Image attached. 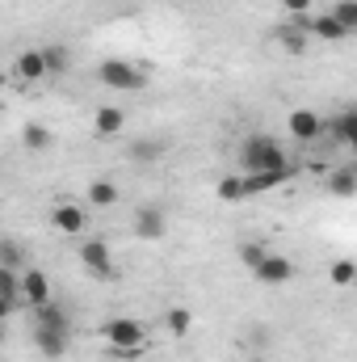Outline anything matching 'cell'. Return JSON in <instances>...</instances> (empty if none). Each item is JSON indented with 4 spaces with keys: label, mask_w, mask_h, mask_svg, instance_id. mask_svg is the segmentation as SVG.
I'll return each instance as SVG.
<instances>
[{
    "label": "cell",
    "mask_w": 357,
    "mask_h": 362,
    "mask_svg": "<svg viewBox=\"0 0 357 362\" xmlns=\"http://www.w3.org/2000/svg\"><path fill=\"white\" fill-rule=\"evenodd\" d=\"M72 341V329H51V325H34V346L42 358H63Z\"/></svg>",
    "instance_id": "obj_7"
},
{
    "label": "cell",
    "mask_w": 357,
    "mask_h": 362,
    "mask_svg": "<svg viewBox=\"0 0 357 362\" xmlns=\"http://www.w3.org/2000/svg\"><path fill=\"white\" fill-rule=\"evenodd\" d=\"M0 299L21 303V274L17 270H4V266H0Z\"/></svg>",
    "instance_id": "obj_23"
},
{
    "label": "cell",
    "mask_w": 357,
    "mask_h": 362,
    "mask_svg": "<svg viewBox=\"0 0 357 362\" xmlns=\"http://www.w3.org/2000/svg\"><path fill=\"white\" fill-rule=\"evenodd\" d=\"M219 198H223V202H240V198H244L240 177H223V181H219Z\"/></svg>",
    "instance_id": "obj_29"
},
{
    "label": "cell",
    "mask_w": 357,
    "mask_h": 362,
    "mask_svg": "<svg viewBox=\"0 0 357 362\" xmlns=\"http://www.w3.org/2000/svg\"><path fill=\"white\" fill-rule=\"evenodd\" d=\"M290 135H294L298 144H315V139L324 135V118H320L315 110H294V114H290Z\"/></svg>",
    "instance_id": "obj_11"
},
{
    "label": "cell",
    "mask_w": 357,
    "mask_h": 362,
    "mask_svg": "<svg viewBox=\"0 0 357 362\" xmlns=\"http://www.w3.org/2000/svg\"><path fill=\"white\" fill-rule=\"evenodd\" d=\"M21 303H30V308H42V303H51V278L42 270H21Z\"/></svg>",
    "instance_id": "obj_8"
},
{
    "label": "cell",
    "mask_w": 357,
    "mask_h": 362,
    "mask_svg": "<svg viewBox=\"0 0 357 362\" xmlns=\"http://www.w3.org/2000/svg\"><path fill=\"white\" fill-rule=\"evenodd\" d=\"M164 325H169V333H173V337H185V333H189V325H193V316H189V308H173V312L164 316Z\"/></svg>",
    "instance_id": "obj_25"
},
{
    "label": "cell",
    "mask_w": 357,
    "mask_h": 362,
    "mask_svg": "<svg viewBox=\"0 0 357 362\" xmlns=\"http://www.w3.org/2000/svg\"><path fill=\"white\" fill-rule=\"evenodd\" d=\"M307 30H311L315 38H324V42H345V38H349V30H345L332 13H315V17H307Z\"/></svg>",
    "instance_id": "obj_13"
},
{
    "label": "cell",
    "mask_w": 357,
    "mask_h": 362,
    "mask_svg": "<svg viewBox=\"0 0 357 362\" xmlns=\"http://www.w3.org/2000/svg\"><path fill=\"white\" fill-rule=\"evenodd\" d=\"M290 181V169H269V173H244L240 185H244V198H253V194H273V189H282Z\"/></svg>",
    "instance_id": "obj_10"
},
{
    "label": "cell",
    "mask_w": 357,
    "mask_h": 362,
    "mask_svg": "<svg viewBox=\"0 0 357 362\" xmlns=\"http://www.w3.org/2000/svg\"><path fill=\"white\" fill-rule=\"evenodd\" d=\"M21 148H25V152H34V156H42V152H51V148H55V131H51V127H42V122H30V127H21Z\"/></svg>",
    "instance_id": "obj_14"
},
{
    "label": "cell",
    "mask_w": 357,
    "mask_h": 362,
    "mask_svg": "<svg viewBox=\"0 0 357 362\" xmlns=\"http://www.w3.org/2000/svg\"><path fill=\"white\" fill-rule=\"evenodd\" d=\"M240 165L244 173H269V169H290L286 165V148L273 135H248L240 144Z\"/></svg>",
    "instance_id": "obj_1"
},
{
    "label": "cell",
    "mask_w": 357,
    "mask_h": 362,
    "mask_svg": "<svg viewBox=\"0 0 357 362\" xmlns=\"http://www.w3.org/2000/svg\"><path fill=\"white\" fill-rule=\"evenodd\" d=\"M332 139L345 144V148H353L357 144V110H341V114L332 118Z\"/></svg>",
    "instance_id": "obj_18"
},
{
    "label": "cell",
    "mask_w": 357,
    "mask_h": 362,
    "mask_svg": "<svg viewBox=\"0 0 357 362\" xmlns=\"http://www.w3.org/2000/svg\"><path fill=\"white\" fill-rule=\"evenodd\" d=\"M34 325H51V329H72V320H68V312H63L59 303H42V308H34Z\"/></svg>",
    "instance_id": "obj_21"
},
{
    "label": "cell",
    "mask_w": 357,
    "mask_h": 362,
    "mask_svg": "<svg viewBox=\"0 0 357 362\" xmlns=\"http://www.w3.org/2000/svg\"><path fill=\"white\" fill-rule=\"evenodd\" d=\"M80 266L92 274V278H114V253L105 240H85L80 245Z\"/></svg>",
    "instance_id": "obj_6"
},
{
    "label": "cell",
    "mask_w": 357,
    "mask_h": 362,
    "mask_svg": "<svg viewBox=\"0 0 357 362\" xmlns=\"http://www.w3.org/2000/svg\"><path fill=\"white\" fill-rule=\"evenodd\" d=\"M122 127H126V114H122V105H101L97 114H92V131L97 135H122Z\"/></svg>",
    "instance_id": "obj_15"
},
{
    "label": "cell",
    "mask_w": 357,
    "mask_h": 362,
    "mask_svg": "<svg viewBox=\"0 0 357 362\" xmlns=\"http://www.w3.org/2000/svg\"><path fill=\"white\" fill-rule=\"evenodd\" d=\"M51 223L63 236H80V232H89V211L80 202H55L51 206Z\"/></svg>",
    "instance_id": "obj_4"
},
{
    "label": "cell",
    "mask_w": 357,
    "mask_h": 362,
    "mask_svg": "<svg viewBox=\"0 0 357 362\" xmlns=\"http://www.w3.org/2000/svg\"><path fill=\"white\" fill-rule=\"evenodd\" d=\"M282 8H286V13H294V17H303V13L311 8V0H282Z\"/></svg>",
    "instance_id": "obj_30"
},
{
    "label": "cell",
    "mask_w": 357,
    "mask_h": 362,
    "mask_svg": "<svg viewBox=\"0 0 357 362\" xmlns=\"http://www.w3.org/2000/svg\"><path fill=\"white\" fill-rule=\"evenodd\" d=\"M13 76H17V85H38V81H47L42 51H38V47L21 51V55H17V64H13Z\"/></svg>",
    "instance_id": "obj_9"
},
{
    "label": "cell",
    "mask_w": 357,
    "mask_h": 362,
    "mask_svg": "<svg viewBox=\"0 0 357 362\" xmlns=\"http://www.w3.org/2000/svg\"><path fill=\"white\" fill-rule=\"evenodd\" d=\"M42 51V64H47V76H63L72 68V51L63 42H51V47H38Z\"/></svg>",
    "instance_id": "obj_17"
},
{
    "label": "cell",
    "mask_w": 357,
    "mask_h": 362,
    "mask_svg": "<svg viewBox=\"0 0 357 362\" xmlns=\"http://www.w3.org/2000/svg\"><path fill=\"white\" fill-rule=\"evenodd\" d=\"M97 81H101L105 89L139 93L143 85H147V72H143L139 64H131V59H101V68H97Z\"/></svg>",
    "instance_id": "obj_3"
},
{
    "label": "cell",
    "mask_w": 357,
    "mask_h": 362,
    "mask_svg": "<svg viewBox=\"0 0 357 362\" xmlns=\"http://www.w3.org/2000/svg\"><path fill=\"white\" fill-rule=\"evenodd\" d=\"M164 156V139H135L131 144V160H139V165H156Z\"/></svg>",
    "instance_id": "obj_20"
},
{
    "label": "cell",
    "mask_w": 357,
    "mask_h": 362,
    "mask_svg": "<svg viewBox=\"0 0 357 362\" xmlns=\"http://www.w3.org/2000/svg\"><path fill=\"white\" fill-rule=\"evenodd\" d=\"M265 245H257V240H248V245H240V262H244V266H248V270H257V266H261V262H265Z\"/></svg>",
    "instance_id": "obj_27"
},
{
    "label": "cell",
    "mask_w": 357,
    "mask_h": 362,
    "mask_svg": "<svg viewBox=\"0 0 357 362\" xmlns=\"http://www.w3.org/2000/svg\"><path fill=\"white\" fill-rule=\"evenodd\" d=\"M13 308H17V303H8V299H0V325H4L8 316H13Z\"/></svg>",
    "instance_id": "obj_31"
},
{
    "label": "cell",
    "mask_w": 357,
    "mask_h": 362,
    "mask_svg": "<svg viewBox=\"0 0 357 362\" xmlns=\"http://www.w3.org/2000/svg\"><path fill=\"white\" fill-rule=\"evenodd\" d=\"M328 189H332L337 198H357V169H353V165L337 169V173L328 177Z\"/></svg>",
    "instance_id": "obj_19"
},
{
    "label": "cell",
    "mask_w": 357,
    "mask_h": 362,
    "mask_svg": "<svg viewBox=\"0 0 357 362\" xmlns=\"http://www.w3.org/2000/svg\"><path fill=\"white\" fill-rule=\"evenodd\" d=\"M164 228H169V219H164L160 206H139V211H135V236H139V240H160Z\"/></svg>",
    "instance_id": "obj_12"
},
{
    "label": "cell",
    "mask_w": 357,
    "mask_h": 362,
    "mask_svg": "<svg viewBox=\"0 0 357 362\" xmlns=\"http://www.w3.org/2000/svg\"><path fill=\"white\" fill-rule=\"evenodd\" d=\"M0 337H4V329H0Z\"/></svg>",
    "instance_id": "obj_32"
},
{
    "label": "cell",
    "mask_w": 357,
    "mask_h": 362,
    "mask_svg": "<svg viewBox=\"0 0 357 362\" xmlns=\"http://www.w3.org/2000/svg\"><path fill=\"white\" fill-rule=\"evenodd\" d=\"M328 13H332V17H337V21H341L349 34H357V0H337Z\"/></svg>",
    "instance_id": "obj_24"
},
{
    "label": "cell",
    "mask_w": 357,
    "mask_h": 362,
    "mask_svg": "<svg viewBox=\"0 0 357 362\" xmlns=\"http://www.w3.org/2000/svg\"><path fill=\"white\" fill-rule=\"evenodd\" d=\"M0 266L4 270H25V249L17 245V240H0Z\"/></svg>",
    "instance_id": "obj_22"
},
{
    "label": "cell",
    "mask_w": 357,
    "mask_h": 362,
    "mask_svg": "<svg viewBox=\"0 0 357 362\" xmlns=\"http://www.w3.org/2000/svg\"><path fill=\"white\" fill-rule=\"evenodd\" d=\"M257 282H261V286H286V282H294V262H290V257H282V253H265V262H261V266H257Z\"/></svg>",
    "instance_id": "obj_5"
},
{
    "label": "cell",
    "mask_w": 357,
    "mask_h": 362,
    "mask_svg": "<svg viewBox=\"0 0 357 362\" xmlns=\"http://www.w3.org/2000/svg\"><path fill=\"white\" fill-rule=\"evenodd\" d=\"M118 202H122L118 181H109V177H92L89 181V206H118Z\"/></svg>",
    "instance_id": "obj_16"
},
{
    "label": "cell",
    "mask_w": 357,
    "mask_h": 362,
    "mask_svg": "<svg viewBox=\"0 0 357 362\" xmlns=\"http://www.w3.org/2000/svg\"><path fill=\"white\" fill-rule=\"evenodd\" d=\"M277 42H282V51H290V55H303V51H307V34H303V30H282Z\"/></svg>",
    "instance_id": "obj_26"
},
{
    "label": "cell",
    "mask_w": 357,
    "mask_h": 362,
    "mask_svg": "<svg viewBox=\"0 0 357 362\" xmlns=\"http://www.w3.org/2000/svg\"><path fill=\"white\" fill-rule=\"evenodd\" d=\"M105 341L114 358H139L143 354V325L135 316H114L105 320Z\"/></svg>",
    "instance_id": "obj_2"
},
{
    "label": "cell",
    "mask_w": 357,
    "mask_h": 362,
    "mask_svg": "<svg viewBox=\"0 0 357 362\" xmlns=\"http://www.w3.org/2000/svg\"><path fill=\"white\" fill-rule=\"evenodd\" d=\"M353 278H357L353 262H337V266H332V286H353Z\"/></svg>",
    "instance_id": "obj_28"
}]
</instances>
